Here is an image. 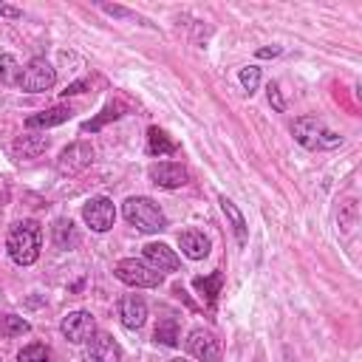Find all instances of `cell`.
Segmentation results:
<instances>
[{"instance_id": "d6986e66", "label": "cell", "mask_w": 362, "mask_h": 362, "mask_svg": "<svg viewBox=\"0 0 362 362\" xmlns=\"http://www.w3.org/2000/svg\"><path fill=\"white\" fill-rule=\"evenodd\" d=\"M218 204H221L223 215L229 218V223H232V229H235V238H238V243H246V221H243L240 209L235 206V201H229L226 195H221V198H218Z\"/></svg>"}, {"instance_id": "277c9868", "label": "cell", "mask_w": 362, "mask_h": 362, "mask_svg": "<svg viewBox=\"0 0 362 362\" xmlns=\"http://www.w3.org/2000/svg\"><path fill=\"white\" fill-rule=\"evenodd\" d=\"M113 274L127 283V286H136V288H156L161 283V272H156L150 263L144 260H136V257H124L113 266Z\"/></svg>"}, {"instance_id": "52a82bcc", "label": "cell", "mask_w": 362, "mask_h": 362, "mask_svg": "<svg viewBox=\"0 0 362 362\" xmlns=\"http://www.w3.org/2000/svg\"><path fill=\"white\" fill-rule=\"evenodd\" d=\"M82 218H85V223H88L93 232H107V229L113 226V221H116V206H113L110 198L96 195V198H90V201L82 206Z\"/></svg>"}, {"instance_id": "44dd1931", "label": "cell", "mask_w": 362, "mask_h": 362, "mask_svg": "<svg viewBox=\"0 0 362 362\" xmlns=\"http://www.w3.org/2000/svg\"><path fill=\"white\" fill-rule=\"evenodd\" d=\"M124 110H127V105H124V102H110V105H105V110H102V113H99L96 119L85 122V124H82V130H85V133H88V130L93 133V130H99L102 124H107L110 119H119V116H122Z\"/></svg>"}, {"instance_id": "3957f363", "label": "cell", "mask_w": 362, "mask_h": 362, "mask_svg": "<svg viewBox=\"0 0 362 362\" xmlns=\"http://www.w3.org/2000/svg\"><path fill=\"white\" fill-rule=\"evenodd\" d=\"M122 215H124V221H127L130 226H136L139 232H147V235L167 229V218H164L161 206H158L153 198H147V195H133V198H127L124 206H122Z\"/></svg>"}, {"instance_id": "7c38bea8", "label": "cell", "mask_w": 362, "mask_h": 362, "mask_svg": "<svg viewBox=\"0 0 362 362\" xmlns=\"http://www.w3.org/2000/svg\"><path fill=\"white\" fill-rule=\"evenodd\" d=\"M119 317H122V325L124 328H141L144 320H147V303L139 297V294H124L119 300Z\"/></svg>"}, {"instance_id": "83f0119b", "label": "cell", "mask_w": 362, "mask_h": 362, "mask_svg": "<svg viewBox=\"0 0 362 362\" xmlns=\"http://www.w3.org/2000/svg\"><path fill=\"white\" fill-rule=\"evenodd\" d=\"M85 88H88V82H85V79H79V82H71V85H68L62 93H65V96H74V93H82Z\"/></svg>"}, {"instance_id": "8fae6325", "label": "cell", "mask_w": 362, "mask_h": 362, "mask_svg": "<svg viewBox=\"0 0 362 362\" xmlns=\"http://www.w3.org/2000/svg\"><path fill=\"white\" fill-rule=\"evenodd\" d=\"M150 178H153V184H158L164 189H178L189 181V173L175 161H161V164L150 167Z\"/></svg>"}, {"instance_id": "d4e9b609", "label": "cell", "mask_w": 362, "mask_h": 362, "mask_svg": "<svg viewBox=\"0 0 362 362\" xmlns=\"http://www.w3.org/2000/svg\"><path fill=\"white\" fill-rule=\"evenodd\" d=\"M17 362H51V351L42 342H31L17 354Z\"/></svg>"}, {"instance_id": "4dcf8cb0", "label": "cell", "mask_w": 362, "mask_h": 362, "mask_svg": "<svg viewBox=\"0 0 362 362\" xmlns=\"http://www.w3.org/2000/svg\"><path fill=\"white\" fill-rule=\"evenodd\" d=\"M277 54H280V48H277V45H272V48H260V51H257V57H260V59H266V57H277Z\"/></svg>"}, {"instance_id": "5bb4252c", "label": "cell", "mask_w": 362, "mask_h": 362, "mask_svg": "<svg viewBox=\"0 0 362 362\" xmlns=\"http://www.w3.org/2000/svg\"><path fill=\"white\" fill-rule=\"evenodd\" d=\"M178 243H181V252L189 257V260H204L209 255V238L198 229H184L178 235Z\"/></svg>"}, {"instance_id": "484cf974", "label": "cell", "mask_w": 362, "mask_h": 362, "mask_svg": "<svg viewBox=\"0 0 362 362\" xmlns=\"http://www.w3.org/2000/svg\"><path fill=\"white\" fill-rule=\"evenodd\" d=\"M240 85L252 93L257 85H260V68H255V65H249V68H240Z\"/></svg>"}, {"instance_id": "1f68e13d", "label": "cell", "mask_w": 362, "mask_h": 362, "mask_svg": "<svg viewBox=\"0 0 362 362\" xmlns=\"http://www.w3.org/2000/svg\"><path fill=\"white\" fill-rule=\"evenodd\" d=\"M170 362H187V359H181V356H178V359H170Z\"/></svg>"}, {"instance_id": "603a6c76", "label": "cell", "mask_w": 362, "mask_h": 362, "mask_svg": "<svg viewBox=\"0 0 362 362\" xmlns=\"http://www.w3.org/2000/svg\"><path fill=\"white\" fill-rule=\"evenodd\" d=\"M28 331H31V325L23 317H14V314L0 317V334L3 337H20V334H28Z\"/></svg>"}, {"instance_id": "ac0fdd59", "label": "cell", "mask_w": 362, "mask_h": 362, "mask_svg": "<svg viewBox=\"0 0 362 362\" xmlns=\"http://www.w3.org/2000/svg\"><path fill=\"white\" fill-rule=\"evenodd\" d=\"M192 286L201 291V297H206V305L215 308V300H218L221 286H223V274H221V272H212L209 277H195Z\"/></svg>"}, {"instance_id": "4fadbf2b", "label": "cell", "mask_w": 362, "mask_h": 362, "mask_svg": "<svg viewBox=\"0 0 362 362\" xmlns=\"http://www.w3.org/2000/svg\"><path fill=\"white\" fill-rule=\"evenodd\" d=\"M144 263H150L156 272H175L181 266L178 255L167 243H147L144 246Z\"/></svg>"}, {"instance_id": "7a4b0ae2", "label": "cell", "mask_w": 362, "mask_h": 362, "mask_svg": "<svg viewBox=\"0 0 362 362\" xmlns=\"http://www.w3.org/2000/svg\"><path fill=\"white\" fill-rule=\"evenodd\" d=\"M291 133L297 139V144H303L305 150H334L342 144V136L337 130H331L320 116H300L291 124Z\"/></svg>"}, {"instance_id": "f546056e", "label": "cell", "mask_w": 362, "mask_h": 362, "mask_svg": "<svg viewBox=\"0 0 362 362\" xmlns=\"http://www.w3.org/2000/svg\"><path fill=\"white\" fill-rule=\"evenodd\" d=\"M102 8H105L107 14H116V17H133L127 8H119V6H102Z\"/></svg>"}, {"instance_id": "f1b7e54d", "label": "cell", "mask_w": 362, "mask_h": 362, "mask_svg": "<svg viewBox=\"0 0 362 362\" xmlns=\"http://www.w3.org/2000/svg\"><path fill=\"white\" fill-rule=\"evenodd\" d=\"M23 11L17 8V6H6V3H0V17H11V20H17Z\"/></svg>"}, {"instance_id": "e0dca14e", "label": "cell", "mask_w": 362, "mask_h": 362, "mask_svg": "<svg viewBox=\"0 0 362 362\" xmlns=\"http://www.w3.org/2000/svg\"><path fill=\"white\" fill-rule=\"evenodd\" d=\"M175 150H178V144L164 130H158V127H150L147 130V153L150 156H170Z\"/></svg>"}, {"instance_id": "4316f807", "label": "cell", "mask_w": 362, "mask_h": 362, "mask_svg": "<svg viewBox=\"0 0 362 362\" xmlns=\"http://www.w3.org/2000/svg\"><path fill=\"white\" fill-rule=\"evenodd\" d=\"M269 102L274 105V110H286V102H283V96H280V88H277V82H269Z\"/></svg>"}, {"instance_id": "5b68a950", "label": "cell", "mask_w": 362, "mask_h": 362, "mask_svg": "<svg viewBox=\"0 0 362 362\" xmlns=\"http://www.w3.org/2000/svg\"><path fill=\"white\" fill-rule=\"evenodd\" d=\"M57 82V71L48 59L42 57H34L23 71H20V79L17 85L25 90V93H42V90H51Z\"/></svg>"}, {"instance_id": "ffe728a7", "label": "cell", "mask_w": 362, "mask_h": 362, "mask_svg": "<svg viewBox=\"0 0 362 362\" xmlns=\"http://www.w3.org/2000/svg\"><path fill=\"white\" fill-rule=\"evenodd\" d=\"M54 243H57V249H71V246L79 243V235H76V229H74L71 221L59 218V221L54 223Z\"/></svg>"}, {"instance_id": "9c48e42d", "label": "cell", "mask_w": 362, "mask_h": 362, "mask_svg": "<svg viewBox=\"0 0 362 362\" xmlns=\"http://www.w3.org/2000/svg\"><path fill=\"white\" fill-rule=\"evenodd\" d=\"M187 351L201 362H218L221 359V339L212 331L192 328L187 337Z\"/></svg>"}, {"instance_id": "ba28073f", "label": "cell", "mask_w": 362, "mask_h": 362, "mask_svg": "<svg viewBox=\"0 0 362 362\" xmlns=\"http://www.w3.org/2000/svg\"><path fill=\"white\" fill-rule=\"evenodd\" d=\"M59 331L68 342H88L96 331V322H93V314L90 311H71L62 317L59 322Z\"/></svg>"}, {"instance_id": "30bf717a", "label": "cell", "mask_w": 362, "mask_h": 362, "mask_svg": "<svg viewBox=\"0 0 362 362\" xmlns=\"http://www.w3.org/2000/svg\"><path fill=\"white\" fill-rule=\"evenodd\" d=\"M88 356L93 362H122V348L107 331H93L88 339Z\"/></svg>"}, {"instance_id": "7402d4cb", "label": "cell", "mask_w": 362, "mask_h": 362, "mask_svg": "<svg viewBox=\"0 0 362 362\" xmlns=\"http://www.w3.org/2000/svg\"><path fill=\"white\" fill-rule=\"evenodd\" d=\"M153 337H156V342H161V345H170V348L178 345V322H175V317H164V320H158Z\"/></svg>"}, {"instance_id": "cb8c5ba5", "label": "cell", "mask_w": 362, "mask_h": 362, "mask_svg": "<svg viewBox=\"0 0 362 362\" xmlns=\"http://www.w3.org/2000/svg\"><path fill=\"white\" fill-rule=\"evenodd\" d=\"M20 65H17V59L11 57V54H0V82L3 85H17V79H20Z\"/></svg>"}, {"instance_id": "2e32d148", "label": "cell", "mask_w": 362, "mask_h": 362, "mask_svg": "<svg viewBox=\"0 0 362 362\" xmlns=\"http://www.w3.org/2000/svg\"><path fill=\"white\" fill-rule=\"evenodd\" d=\"M71 113H74V110H71L68 105H54V107L42 110V113L28 116V119H25V127H54V124L68 122V119H71Z\"/></svg>"}, {"instance_id": "9a60e30c", "label": "cell", "mask_w": 362, "mask_h": 362, "mask_svg": "<svg viewBox=\"0 0 362 362\" xmlns=\"http://www.w3.org/2000/svg\"><path fill=\"white\" fill-rule=\"evenodd\" d=\"M45 150H48V139L45 136H34V133H25V136L14 139V144H11L14 158H37Z\"/></svg>"}, {"instance_id": "6da1fadb", "label": "cell", "mask_w": 362, "mask_h": 362, "mask_svg": "<svg viewBox=\"0 0 362 362\" xmlns=\"http://www.w3.org/2000/svg\"><path fill=\"white\" fill-rule=\"evenodd\" d=\"M40 243H42V232L37 221H17L6 238V249L17 266H31L40 257Z\"/></svg>"}, {"instance_id": "8992f818", "label": "cell", "mask_w": 362, "mask_h": 362, "mask_svg": "<svg viewBox=\"0 0 362 362\" xmlns=\"http://www.w3.org/2000/svg\"><path fill=\"white\" fill-rule=\"evenodd\" d=\"M90 161H93V147L88 141H74L59 153L57 170H59V175H76L85 167H90Z\"/></svg>"}]
</instances>
